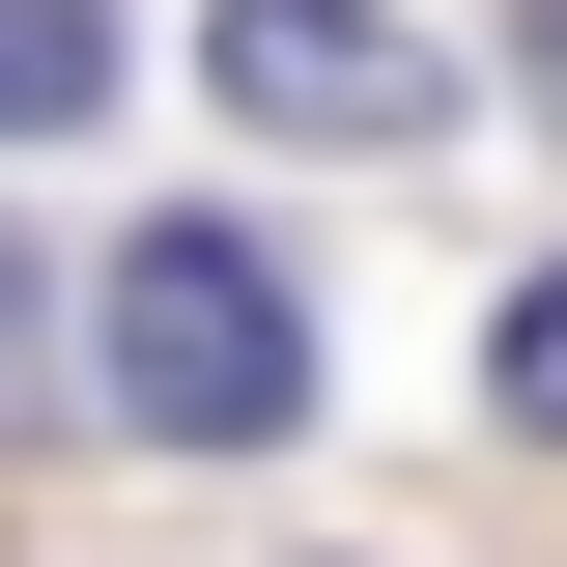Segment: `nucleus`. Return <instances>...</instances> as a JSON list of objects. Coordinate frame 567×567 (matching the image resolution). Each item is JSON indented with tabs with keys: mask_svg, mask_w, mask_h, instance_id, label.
<instances>
[{
	"mask_svg": "<svg viewBox=\"0 0 567 567\" xmlns=\"http://www.w3.org/2000/svg\"><path fill=\"white\" fill-rule=\"evenodd\" d=\"M483 398H511V425H539V454H567V256H539V284H511V312H483Z\"/></svg>",
	"mask_w": 567,
	"mask_h": 567,
	"instance_id": "4",
	"label": "nucleus"
},
{
	"mask_svg": "<svg viewBox=\"0 0 567 567\" xmlns=\"http://www.w3.org/2000/svg\"><path fill=\"white\" fill-rule=\"evenodd\" d=\"M114 425L142 454H284L312 425V312H284L256 227H142L114 256Z\"/></svg>",
	"mask_w": 567,
	"mask_h": 567,
	"instance_id": "1",
	"label": "nucleus"
},
{
	"mask_svg": "<svg viewBox=\"0 0 567 567\" xmlns=\"http://www.w3.org/2000/svg\"><path fill=\"white\" fill-rule=\"evenodd\" d=\"M199 58L256 142H425L454 114V29H398V0H199Z\"/></svg>",
	"mask_w": 567,
	"mask_h": 567,
	"instance_id": "2",
	"label": "nucleus"
},
{
	"mask_svg": "<svg viewBox=\"0 0 567 567\" xmlns=\"http://www.w3.org/2000/svg\"><path fill=\"white\" fill-rule=\"evenodd\" d=\"M539 114H567V0H539Z\"/></svg>",
	"mask_w": 567,
	"mask_h": 567,
	"instance_id": "5",
	"label": "nucleus"
},
{
	"mask_svg": "<svg viewBox=\"0 0 567 567\" xmlns=\"http://www.w3.org/2000/svg\"><path fill=\"white\" fill-rule=\"evenodd\" d=\"M114 114V0H0V142H85Z\"/></svg>",
	"mask_w": 567,
	"mask_h": 567,
	"instance_id": "3",
	"label": "nucleus"
},
{
	"mask_svg": "<svg viewBox=\"0 0 567 567\" xmlns=\"http://www.w3.org/2000/svg\"><path fill=\"white\" fill-rule=\"evenodd\" d=\"M0 369H29V284H0Z\"/></svg>",
	"mask_w": 567,
	"mask_h": 567,
	"instance_id": "6",
	"label": "nucleus"
}]
</instances>
